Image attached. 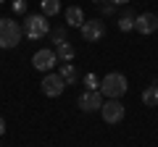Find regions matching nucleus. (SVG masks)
<instances>
[{
    "label": "nucleus",
    "instance_id": "nucleus-9",
    "mask_svg": "<svg viewBox=\"0 0 158 147\" xmlns=\"http://www.w3.org/2000/svg\"><path fill=\"white\" fill-rule=\"evenodd\" d=\"M135 29L140 34H153L158 29V16L156 13H140V16H135Z\"/></svg>",
    "mask_w": 158,
    "mask_h": 147
},
{
    "label": "nucleus",
    "instance_id": "nucleus-7",
    "mask_svg": "<svg viewBox=\"0 0 158 147\" xmlns=\"http://www.w3.org/2000/svg\"><path fill=\"white\" fill-rule=\"evenodd\" d=\"M100 116H103L106 124H118V121L124 118V105L118 100H106L103 108H100Z\"/></svg>",
    "mask_w": 158,
    "mask_h": 147
},
{
    "label": "nucleus",
    "instance_id": "nucleus-21",
    "mask_svg": "<svg viewBox=\"0 0 158 147\" xmlns=\"http://www.w3.org/2000/svg\"><path fill=\"white\" fill-rule=\"evenodd\" d=\"M0 3H6V0H0Z\"/></svg>",
    "mask_w": 158,
    "mask_h": 147
},
{
    "label": "nucleus",
    "instance_id": "nucleus-19",
    "mask_svg": "<svg viewBox=\"0 0 158 147\" xmlns=\"http://www.w3.org/2000/svg\"><path fill=\"white\" fill-rule=\"evenodd\" d=\"M3 134H6V121L0 118V137H3Z\"/></svg>",
    "mask_w": 158,
    "mask_h": 147
},
{
    "label": "nucleus",
    "instance_id": "nucleus-18",
    "mask_svg": "<svg viewBox=\"0 0 158 147\" xmlns=\"http://www.w3.org/2000/svg\"><path fill=\"white\" fill-rule=\"evenodd\" d=\"M13 11L16 13H27V3H24V0H16V3H13Z\"/></svg>",
    "mask_w": 158,
    "mask_h": 147
},
{
    "label": "nucleus",
    "instance_id": "nucleus-20",
    "mask_svg": "<svg viewBox=\"0 0 158 147\" xmlns=\"http://www.w3.org/2000/svg\"><path fill=\"white\" fill-rule=\"evenodd\" d=\"M113 6H124V3H129V0H111Z\"/></svg>",
    "mask_w": 158,
    "mask_h": 147
},
{
    "label": "nucleus",
    "instance_id": "nucleus-13",
    "mask_svg": "<svg viewBox=\"0 0 158 147\" xmlns=\"http://www.w3.org/2000/svg\"><path fill=\"white\" fill-rule=\"evenodd\" d=\"M61 11V0H42V16H56Z\"/></svg>",
    "mask_w": 158,
    "mask_h": 147
},
{
    "label": "nucleus",
    "instance_id": "nucleus-2",
    "mask_svg": "<svg viewBox=\"0 0 158 147\" xmlns=\"http://www.w3.org/2000/svg\"><path fill=\"white\" fill-rule=\"evenodd\" d=\"M21 26H19L16 21H11V18H0V47L3 50H11V47H16L19 42H21Z\"/></svg>",
    "mask_w": 158,
    "mask_h": 147
},
{
    "label": "nucleus",
    "instance_id": "nucleus-12",
    "mask_svg": "<svg viewBox=\"0 0 158 147\" xmlns=\"http://www.w3.org/2000/svg\"><path fill=\"white\" fill-rule=\"evenodd\" d=\"M61 79L66 81V84H77V68L71 66V63H66V66H61Z\"/></svg>",
    "mask_w": 158,
    "mask_h": 147
},
{
    "label": "nucleus",
    "instance_id": "nucleus-4",
    "mask_svg": "<svg viewBox=\"0 0 158 147\" xmlns=\"http://www.w3.org/2000/svg\"><path fill=\"white\" fill-rule=\"evenodd\" d=\"M56 63H58L56 50H48V47H42V50H37V53L32 55V66L37 68V71H45V74H50Z\"/></svg>",
    "mask_w": 158,
    "mask_h": 147
},
{
    "label": "nucleus",
    "instance_id": "nucleus-22",
    "mask_svg": "<svg viewBox=\"0 0 158 147\" xmlns=\"http://www.w3.org/2000/svg\"><path fill=\"white\" fill-rule=\"evenodd\" d=\"M95 3H100V0H95Z\"/></svg>",
    "mask_w": 158,
    "mask_h": 147
},
{
    "label": "nucleus",
    "instance_id": "nucleus-11",
    "mask_svg": "<svg viewBox=\"0 0 158 147\" xmlns=\"http://www.w3.org/2000/svg\"><path fill=\"white\" fill-rule=\"evenodd\" d=\"M142 102H145L148 108H156L158 105V84H150L145 92H142Z\"/></svg>",
    "mask_w": 158,
    "mask_h": 147
},
{
    "label": "nucleus",
    "instance_id": "nucleus-5",
    "mask_svg": "<svg viewBox=\"0 0 158 147\" xmlns=\"http://www.w3.org/2000/svg\"><path fill=\"white\" fill-rule=\"evenodd\" d=\"M103 102H106V100H103L100 89H87V92L79 95V108H82L85 113H95V110H100Z\"/></svg>",
    "mask_w": 158,
    "mask_h": 147
},
{
    "label": "nucleus",
    "instance_id": "nucleus-6",
    "mask_svg": "<svg viewBox=\"0 0 158 147\" xmlns=\"http://www.w3.org/2000/svg\"><path fill=\"white\" fill-rule=\"evenodd\" d=\"M42 95H48V97H58V95H63V89H66V81L61 79V74H45V79H42Z\"/></svg>",
    "mask_w": 158,
    "mask_h": 147
},
{
    "label": "nucleus",
    "instance_id": "nucleus-8",
    "mask_svg": "<svg viewBox=\"0 0 158 147\" xmlns=\"http://www.w3.org/2000/svg\"><path fill=\"white\" fill-rule=\"evenodd\" d=\"M103 34H106V24H103L100 18L82 24V37H85V42H100Z\"/></svg>",
    "mask_w": 158,
    "mask_h": 147
},
{
    "label": "nucleus",
    "instance_id": "nucleus-17",
    "mask_svg": "<svg viewBox=\"0 0 158 147\" xmlns=\"http://www.w3.org/2000/svg\"><path fill=\"white\" fill-rule=\"evenodd\" d=\"M53 42H56V45L66 42V29H56V32H53Z\"/></svg>",
    "mask_w": 158,
    "mask_h": 147
},
{
    "label": "nucleus",
    "instance_id": "nucleus-16",
    "mask_svg": "<svg viewBox=\"0 0 158 147\" xmlns=\"http://www.w3.org/2000/svg\"><path fill=\"white\" fill-rule=\"evenodd\" d=\"M85 84H87V89H100V81H98L95 74H87V76H85Z\"/></svg>",
    "mask_w": 158,
    "mask_h": 147
},
{
    "label": "nucleus",
    "instance_id": "nucleus-3",
    "mask_svg": "<svg viewBox=\"0 0 158 147\" xmlns=\"http://www.w3.org/2000/svg\"><path fill=\"white\" fill-rule=\"evenodd\" d=\"M21 32L27 34L29 40H40V37H45V34L50 32V24H48L45 16H27Z\"/></svg>",
    "mask_w": 158,
    "mask_h": 147
},
{
    "label": "nucleus",
    "instance_id": "nucleus-1",
    "mask_svg": "<svg viewBox=\"0 0 158 147\" xmlns=\"http://www.w3.org/2000/svg\"><path fill=\"white\" fill-rule=\"evenodd\" d=\"M127 89H129V81H127L124 74H118V71H111L100 79V95L108 97V100H118Z\"/></svg>",
    "mask_w": 158,
    "mask_h": 147
},
{
    "label": "nucleus",
    "instance_id": "nucleus-10",
    "mask_svg": "<svg viewBox=\"0 0 158 147\" xmlns=\"http://www.w3.org/2000/svg\"><path fill=\"white\" fill-rule=\"evenodd\" d=\"M66 24H69V26H79V29H82V24H85V11H82L79 6L66 8Z\"/></svg>",
    "mask_w": 158,
    "mask_h": 147
},
{
    "label": "nucleus",
    "instance_id": "nucleus-15",
    "mask_svg": "<svg viewBox=\"0 0 158 147\" xmlns=\"http://www.w3.org/2000/svg\"><path fill=\"white\" fill-rule=\"evenodd\" d=\"M118 29H121V32H129V29H135V16H132V13H124V16L118 18Z\"/></svg>",
    "mask_w": 158,
    "mask_h": 147
},
{
    "label": "nucleus",
    "instance_id": "nucleus-14",
    "mask_svg": "<svg viewBox=\"0 0 158 147\" xmlns=\"http://www.w3.org/2000/svg\"><path fill=\"white\" fill-rule=\"evenodd\" d=\"M56 58H61V61H71V58H74V47L69 45V42H61L58 50H56Z\"/></svg>",
    "mask_w": 158,
    "mask_h": 147
}]
</instances>
